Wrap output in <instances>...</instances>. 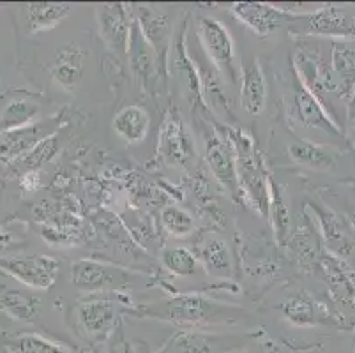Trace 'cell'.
I'll return each instance as SVG.
<instances>
[{"mask_svg": "<svg viewBox=\"0 0 355 353\" xmlns=\"http://www.w3.org/2000/svg\"><path fill=\"white\" fill-rule=\"evenodd\" d=\"M0 268L34 290H48L57 281L60 264L46 255H21L2 260Z\"/></svg>", "mask_w": 355, "mask_h": 353, "instance_id": "cell-8", "label": "cell"}, {"mask_svg": "<svg viewBox=\"0 0 355 353\" xmlns=\"http://www.w3.org/2000/svg\"><path fill=\"white\" fill-rule=\"evenodd\" d=\"M242 85H241V105L250 115L258 117L263 113L267 105V80L261 71L260 62L253 58L251 62L241 67Z\"/></svg>", "mask_w": 355, "mask_h": 353, "instance_id": "cell-18", "label": "cell"}, {"mask_svg": "<svg viewBox=\"0 0 355 353\" xmlns=\"http://www.w3.org/2000/svg\"><path fill=\"white\" fill-rule=\"evenodd\" d=\"M135 18L147 43L156 51L161 73L164 76L168 71L166 64L170 46H172V16L163 8H156V6H137Z\"/></svg>", "mask_w": 355, "mask_h": 353, "instance_id": "cell-9", "label": "cell"}, {"mask_svg": "<svg viewBox=\"0 0 355 353\" xmlns=\"http://www.w3.org/2000/svg\"><path fill=\"white\" fill-rule=\"evenodd\" d=\"M128 58L129 66L133 69L135 78H137V82L141 85V89L154 90V87L157 85L163 73H161V66L159 60H157L156 51L147 43V39L141 34L138 24H135L133 34H131Z\"/></svg>", "mask_w": 355, "mask_h": 353, "instance_id": "cell-13", "label": "cell"}, {"mask_svg": "<svg viewBox=\"0 0 355 353\" xmlns=\"http://www.w3.org/2000/svg\"><path fill=\"white\" fill-rule=\"evenodd\" d=\"M325 272H327L329 284L338 302L348 304V306L355 304V281L352 279L350 272L345 270L340 258H329V261H325Z\"/></svg>", "mask_w": 355, "mask_h": 353, "instance_id": "cell-28", "label": "cell"}, {"mask_svg": "<svg viewBox=\"0 0 355 353\" xmlns=\"http://www.w3.org/2000/svg\"><path fill=\"white\" fill-rule=\"evenodd\" d=\"M112 128H114L115 135L122 138L125 144H141L150 131V115L140 105L124 106L115 113Z\"/></svg>", "mask_w": 355, "mask_h": 353, "instance_id": "cell-19", "label": "cell"}, {"mask_svg": "<svg viewBox=\"0 0 355 353\" xmlns=\"http://www.w3.org/2000/svg\"><path fill=\"white\" fill-rule=\"evenodd\" d=\"M51 131L48 129V124L44 126H27L24 129H18V131L6 132V138L0 141V155L2 154H20V152L27 150V148L37 147L40 141L43 140L46 132Z\"/></svg>", "mask_w": 355, "mask_h": 353, "instance_id": "cell-26", "label": "cell"}, {"mask_svg": "<svg viewBox=\"0 0 355 353\" xmlns=\"http://www.w3.org/2000/svg\"><path fill=\"white\" fill-rule=\"evenodd\" d=\"M37 304H40V300L35 297L27 295L21 290H15V288H6L0 293L2 309L20 322H34L35 316H37Z\"/></svg>", "mask_w": 355, "mask_h": 353, "instance_id": "cell-24", "label": "cell"}, {"mask_svg": "<svg viewBox=\"0 0 355 353\" xmlns=\"http://www.w3.org/2000/svg\"><path fill=\"white\" fill-rule=\"evenodd\" d=\"M98 12L99 34L108 50L121 57H128L131 34H133L135 9L125 4H101L96 9Z\"/></svg>", "mask_w": 355, "mask_h": 353, "instance_id": "cell-6", "label": "cell"}, {"mask_svg": "<svg viewBox=\"0 0 355 353\" xmlns=\"http://www.w3.org/2000/svg\"><path fill=\"white\" fill-rule=\"evenodd\" d=\"M73 6L59 4V2H40V4H28L24 8V18L27 28L31 32L48 31L60 24L66 16H69Z\"/></svg>", "mask_w": 355, "mask_h": 353, "instance_id": "cell-21", "label": "cell"}, {"mask_svg": "<svg viewBox=\"0 0 355 353\" xmlns=\"http://www.w3.org/2000/svg\"><path fill=\"white\" fill-rule=\"evenodd\" d=\"M43 103L41 97L35 94L11 92L0 103V131H18L35 122L41 113Z\"/></svg>", "mask_w": 355, "mask_h": 353, "instance_id": "cell-14", "label": "cell"}, {"mask_svg": "<svg viewBox=\"0 0 355 353\" xmlns=\"http://www.w3.org/2000/svg\"><path fill=\"white\" fill-rule=\"evenodd\" d=\"M257 334H221V332H207V330L184 329L175 334L156 353H232L251 345Z\"/></svg>", "mask_w": 355, "mask_h": 353, "instance_id": "cell-2", "label": "cell"}, {"mask_svg": "<svg viewBox=\"0 0 355 353\" xmlns=\"http://www.w3.org/2000/svg\"><path fill=\"white\" fill-rule=\"evenodd\" d=\"M269 210H272L274 228H276L277 239H279V241H283L286 235V232H288V214H286V207H285V202H283L279 186H274V191L270 193Z\"/></svg>", "mask_w": 355, "mask_h": 353, "instance_id": "cell-31", "label": "cell"}, {"mask_svg": "<svg viewBox=\"0 0 355 353\" xmlns=\"http://www.w3.org/2000/svg\"><path fill=\"white\" fill-rule=\"evenodd\" d=\"M354 131H355V119H354Z\"/></svg>", "mask_w": 355, "mask_h": 353, "instance_id": "cell-35", "label": "cell"}, {"mask_svg": "<svg viewBox=\"0 0 355 353\" xmlns=\"http://www.w3.org/2000/svg\"><path fill=\"white\" fill-rule=\"evenodd\" d=\"M295 24H299V27H290V32L320 37L355 39V9L347 6H324L313 12H304Z\"/></svg>", "mask_w": 355, "mask_h": 353, "instance_id": "cell-5", "label": "cell"}, {"mask_svg": "<svg viewBox=\"0 0 355 353\" xmlns=\"http://www.w3.org/2000/svg\"><path fill=\"white\" fill-rule=\"evenodd\" d=\"M121 297L108 299V297H94V299L82 300L73 309L74 325L85 338L101 341L110 339L115 329L121 325Z\"/></svg>", "mask_w": 355, "mask_h": 353, "instance_id": "cell-3", "label": "cell"}, {"mask_svg": "<svg viewBox=\"0 0 355 353\" xmlns=\"http://www.w3.org/2000/svg\"><path fill=\"white\" fill-rule=\"evenodd\" d=\"M288 154L295 163L315 170H331L336 164L334 152L324 145H316L313 141L299 140L288 147Z\"/></svg>", "mask_w": 355, "mask_h": 353, "instance_id": "cell-22", "label": "cell"}, {"mask_svg": "<svg viewBox=\"0 0 355 353\" xmlns=\"http://www.w3.org/2000/svg\"><path fill=\"white\" fill-rule=\"evenodd\" d=\"M161 264L168 268V272H172L173 276L177 277L196 276L202 270V264H200L198 257L189 249L182 248V246L163 249L161 251Z\"/></svg>", "mask_w": 355, "mask_h": 353, "instance_id": "cell-25", "label": "cell"}, {"mask_svg": "<svg viewBox=\"0 0 355 353\" xmlns=\"http://www.w3.org/2000/svg\"><path fill=\"white\" fill-rule=\"evenodd\" d=\"M196 257H198L202 267L207 268L211 274L227 277L232 272V258L228 251L227 242L216 235H203L198 241L196 248Z\"/></svg>", "mask_w": 355, "mask_h": 353, "instance_id": "cell-20", "label": "cell"}, {"mask_svg": "<svg viewBox=\"0 0 355 353\" xmlns=\"http://www.w3.org/2000/svg\"><path fill=\"white\" fill-rule=\"evenodd\" d=\"M354 350H355V338H354Z\"/></svg>", "mask_w": 355, "mask_h": 353, "instance_id": "cell-36", "label": "cell"}, {"mask_svg": "<svg viewBox=\"0 0 355 353\" xmlns=\"http://www.w3.org/2000/svg\"><path fill=\"white\" fill-rule=\"evenodd\" d=\"M283 315L286 316L288 322H292L293 325H316L318 322H324V316L320 315L318 311V304L311 299V297L301 291L299 295L292 297L288 302L283 307Z\"/></svg>", "mask_w": 355, "mask_h": 353, "instance_id": "cell-27", "label": "cell"}, {"mask_svg": "<svg viewBox=\"0 0 355 353\" xmlns=\"http://www.w3.org/2000/svg\"><path fill=\"white\" fill-rule=\"evenodd\" d=\"M332 67L345 80V89L350 90L355 83V50L347 44H334Z\"/></svg>", "mask_w": 355, "mask_h": 353, "instance_id": "cell-30", "label": "cell"}, {"mask_svg": "<svg viewBox=\"0 0 355 353\" xmlns=\"http://www.w3.org/2000/svg\"><path fill=\"white\" fill-rule=\"evenodd\" d=\"M73 284L83 291H103L131 281V274L114 265L94 260H76L71 267Z\"/></svg>", "mask_w": 355, "mask_h": 353, "instance_id": "cell-11", "label": "cell"}, {"mask_svg": "<svg viewBox=\"0 0 355 353\" xmlns=\"http://www.w3.org/2000/svg\"><path fill=\"white\" fill-rule=\"evenodd\" d=\"M21 186H24L27 191H35V189H37V187L41 186L40 173H37V171H35V170H28L27 173L24 175Z\"/></svg>", "mask_w": 355, "mask_h": 353, "instance_id": "cell-33", "label": "cell"}, {"mask_svg": "<svg viewBox=\"0 0 355 353\" xmlns=\"http://www.w3.org/2000/svg\"><path fill=\"white\" fill-rule=\"evenodd\" d=\"M87 58L85 48L78 43H69L60 48L55 55V60L51 64L50 74L53 82L66 90L67 94H73L78 87L83 74V62Z\"/></svg>", "mask_w": 355, "mask_h": 353, "instance_id": "cell-17", "label": "cell"}, {"mask_svg": "<svg viewBox=\"0 0 355 353\" xmlns=\"http://www.w3.org/2000/svg\"><path fill=\"white\" fill-rule=\"evenodd\" d=\"M292 110L297 122L304 128L320 129V131L331 132L332 136H341V129L332 121L327 110L318 101V97L309 92L301 82L297 83L295 90H293Z\"/></svg>", "mask_w": 355, "mask_h": 353, "instance_id": "cell-15", "label": "cell"}, {"mask_svg": "<svg viewBox=\"0 0 355 353\" xmlns=\"http://www.w3.org/2000/svg\"><path fill=\"white\" fill-rule=\"evenodd\" d=\"M230 11L239 21H242L261 37L285 27L286 24H295L304 15V12L297 15V12L285 11L277 6L263 4V2H235L230 6Z\"/></svg>", "mask_w": 355, "mask_h": 353, "instance_id": "cell-10", "label": "cell"}, {"mask_svg": "<svg viewBox=\"0 0 355 353\" xmlns=\"http://www.w3.org/2000/svg\"><path fill=\"white\" fill-rule=\"evenodd\" d=\"M315 209L316 218L320 223L322 235L325 239V246L336 258H350L355 252V230L343 216L336 214L334 210L311 203Z\"/></svg>", "mask_w": 355, "mask_h": 353, "instance_id": "cell-12", "label": "cell"}, {"mask_svg": "<svg viewBox=\"0 0 355 353\" xmlns=\"http://www.w3.org/2000/svg\"><path fill=\"white\" fill-rule=\"evenodd\" d=\"M125 313L145 318L163 320L184 327H211L234 325L246 318V311L237 306L216 302L196 293L168 297L159 302H150L128 309Z\"/></svg>", "mask_w": 355, "mask_h": 353, "instance_id": "cell-1", "label": "cell"}, {"mask_svg": "<svg viewBox=\"0 0 355 353\" xmlns=\"http://www.w3.org/2000/svg\"><path fill=\"white\" fill-rule=\"evenodd\" d=\"M157 148H159L161 157L173 166H188L195 160L196 150L193 136L188 126L184 124L182 117L175 110H170L164 117Z\"/></svg>", "mask_w": 355, "mask_h": 353, "instance_id": "cell-7", "label": "cell"}, {"mask_svg": "<svg viewBox=\"0 0 355 353\" xmlns=\"http://www.w3.org/2000/svg\"><path fill=\"white\" fill-rule=\"evenodd\" d=\"M198 39L209 60L221 71L232 83L239 80V66L235 57V44L230 32L221 21L211 16L198 18Z\"/></svg>", "mask_w": 355, "mask_h": 353, "instance_id": "cell-4", "label": "cell"}, {"mask_svg": "<svg viewBox=\"0 0 355 353\" xmlns=\"http://www.w3.org/2000/svg\"><path fill=\"white\" fill-rule=\"evenodd\" d=\"M0 353H9V352L6 348H2V352H0Z\"/></svg>", "mask_w": 355, "mask_h": 353, "instance_id": "cell-34", "label": "cell"}, {"mask_svg": "<svg viewBox=\"0 0 355 353\" xmlns=\"http://www.w3.org/2000/svg\"><path fill=\"white\" fill-rule=\"evenodd\" d=\"M9 353H73L64 343L53 341L41 334H16L4 341Z\"/></svg>", "mask_w": 355, "mask_h": 353, "instance_id": "cell-23", "label": "cell"}, {"mask_svg": "<svg viewBox=\"0 0 355 353\" xmlns=\"http://www.w3.org/2000/svg\"><path fill=\"white\" fill-rule=\"evenodd\" d=\"M106 353H138L133 343L125 338L124 330H122V325H119L117 329H115L114 334L110 336Z\"/></svg>", "mask_w": 355, "mask_h": 353, "instance_id": "cell-32", "label": "cell"}, {"mask_svg": "<svg viewBox=\"0 0 355 353\" xmlns=\"http://www.w3.org/2000/svg\"><path fill=\"white\" fill-rule=\"evenodd\" d=\"M161 223L172 237H188L195 230V219L179 205H166L161 210Z\"/></svg>", "mask_w": 355, "mask_h": 353, "instance_id": "cell-29", "label": "cell"}, {"mask_svg": "<svg viewBox=\"0 0 355 353\" xmlns=\"http://www.w3.org/2000/svg\"><path fill=\"white\" fill-rule=\"evenodd\" d=\"M205 155H207L212 173L225 186V189L230 191L234 198L239 193H242L237 173V160L234 157L230 145L214 135L207 136L205 138Z\"/></svg>", "mask_w": 355, "mask_h": 353, "instance_id": "cell-16", "label": "cell"}]
</instances>
